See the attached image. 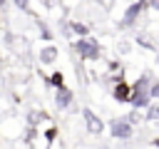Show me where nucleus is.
<instances>
[{
	"mask_svg": "<svg viewBox=\"0 0 159 149\" xmlns=\"http://www.w3.org/2000/svg\"><path fill=\"white\" fill-rule=\"evenodd\" d=\"M132 127H134V124H132L127 117H119V119H112V122H109V134H112L114 139H119V142H129L132 134H134Z\"/></svg>",
	"mask_w": 159,
	"mask_h": 149,
	"instance_id": "nucleus-1",
	"label": "nucleus"
},
{
	"mask_svg": "<svg viewBox=\"0 0 159 149\" xmlns=\"http://www.w3.org/2000/svg\"><path fill=\"white\" fill-rule=\"evenodd\" d=\"M75 47H77V52H80V57L82 60H97L99 57V42L94 40V37H80L77 42H75Z\"/></svg>",
	"mask_w": 159,
	"mask_h": 149,
	"instance_id": "nucleus-2",
	"label": "nucleus"
},
{
	"mask_svg": "<svg viewBox=\"0 0 159 149\" xmlns=\"http://www.w3.org/2000/svg\"><path fill=\"white\" fill-rule=\"evenodd\" d=\"M147 7H149V2H144V0L132 2V5L124 10V20H122V25H124V27H127V25H134V22H137V17H139V15H142Z\"/></svg>",
	"mask_w": 159,
	"mask_h": 149,
	"instance_id": "nucleus-3",
	"label": "nucleus"
},
{
	"mask_svg": "<svg viewBox=\"0 0 159 149\" xmlns=\"http://www.w3.org/2000/svg\"><path fill=\"white\" fill-rule=\"evenodd\" d=\"M82 117H84V122H87V129H89V134H94V137H99L102 132H104V122L92 112V109H84L82 112Z\"/></svg>",
	"mask_w": 159,
	"mask_h": 149,
	"instance_id": "nucleus-4",
	"label": "nucleus"
},
{
	"mask_svg": "<svg viewBox=\"0 0 159 149\" xmlns=\"http://www.w3.org/2000/svg\"><path fill=\"white\" fill-rule=\"evenodd\" d=\"M132 107L137 109H147V104L152 102V92H144V89H132Z\"/></svg>",
	"mask_w": 159,
	"mask_h": 149,
	"instance_id": "nucleus-5",
	"label": "nucleus"
},
{
	"mask_svg": "<svg viewBox=\"0 0 159 149\" xmlns=\"http://www.w3.org/2000/svg\"><path fill=\"white\" fill-rule=\"evenodd\" d=\"M112 97L117 99V102H129L132 99V84H127V82H117V87L112 89Z\"/></svg>",
	"mask_w": 159,
	"mask_h": 149,
	"instance_id": "nucleus-6",
	"label": "nucleus"
},
{
	"mask_svg": "<svg viewBox=\"0 0 159 149\" xmlns=\"http://www.w3.org/2000/svg\"><path fill=\"white\" fill-rule=\"evenodd\" d=\"M55 102H57V107L60 109H65V107H70L72 104V92L62 84V87H57V97H55Z\"/></svg>",
	"mask_w": 159,
	"mask_h": 149,
	"instance_id": "nucleus-7",
	"label": "nucleus"
},
{
	"mask_svg": "<svg viewBox=\"0 0 159 149\" xmlns=\"http://www.w3.org/2000/svg\"><path fill=\"white\" fill-rule=\"evenodd\" d=\"M144 119H147V122H154V119H159V99H154V102H149V104H147Z\"/></svg>",
	"mask_w": 159,
	"mask_h": 149,
	"instance_id": "nucleus-8",
	"label": "nucleus"
},
{
	"mask_svg": "<svg viewBox=\"0 0 159 149\" xmlns=\"http://www.w3.org/2000/svg\"><path fill=\"white\" fill-rule=\"evenodd\" d=\"M55 57H57V50L55 47H45L42 52H40V60L47 65V62H55Z\"/></svg>",
	"mask_w": 159,
	"mask_h": 149,
	"instance_id": "nucleus-9",
	"label": "nucleus"
},
{
	"mask_svg": "<svg viewBox=\"0 0 159 149\" xmlns=\"http://www.w3.org/2000/svg\"><path fill=\"white\" fill-rule=\"evenodd\" d=\"M124 117H127V119H129V122H132V124H139V122H142V119H144V117H142V112H139V109H137V107H134V109H132V112H129V114H124Z\"/></svg>",
	"mask_w": 159,
	"mask_h": 149,
	"instance_id": "nucleus-10",
	"label": "nucleus"
},
{
	"mask_svg": "<svg viewBox=\"0 0 159 149\" xmlns=\"http://www.w3.org/2000/svg\"><path fill=\"white\" fill-rule=\"evenodd\" d=\"M137 42H139L142 47H147V50H154V42H152V40H147L144 35H139V37H137Z\"/></svg>",
	"mask_w": 159,
	"mask_h": 149,
	"instance_id": "nucleus-11",
	"label": "nucleus"
},
{
	"mask_svg": "<svg viewBox=\"0 0 159 149\" xmlns=\"http://www.w3.org/2000/svg\"><path fill=\"white\" fill-rule=\"evenodd\" d=\"M70 27H72V30H75V32H77V35H87V27H84V25H82V22H72V25H70Z\"/></svg>",
	"mask_w": 159,
	"mask_h": 149,
	"instance_id": "nucleus-12",
	"label": "nucleus"
},
{
	"mask_svg": "<svg viewBox=\"0 0 159 149\" xmlns=\"http://www.w3.org/2000/svg\"><path fill=\"white\" fill-rule=\"evenodd\" d=\"M50 82H52L55 87H62V74H60V72H55V74L50 77Z\"/></svg>",
	"mask_w": 159,
	"mask_h": 149,
	"instance_id": "nucleus-13",
	"label": "nucleus"
},
{
	"mask_svg": "<svg viewBox=\"0 0 159 149\" xmlns=\"http://www.w3.org/2000/svg\"><path fill=\"white\" fill-rule=\"evenodd\" d=\"M149 92H152V99H159V82H152Z\"/></svg>",
	"mask_w": 159,
	"mask_h": 149,
	"instance_id": "nucleus-14",
	"label": "nucleus"
},
{
	"mask_svg": "<svg viewBox=\"0 0 159 149\" xmlns=\"http://www.w3.org/2000/svg\"><path fill=\"white\" fill-rule=\"evenodd\" d=\"M45 137H47V142H52V139L57 137V129H55V127H52V129H47V134H45Z\"/></svg>",
	"mask_w": 159,
	"mask_h": 149,
	"instance_id": "nucleus-15",
	"label": "nucleus"
},
{
	"mask_svg": "<svg viewBox=\"0 0 159 149\" xmlns=\"http://www.w3.org/2000/svg\"><path fill=\"white\" fill-rule=\"evenodd\" d=\"M149 7H152V10H157V12H159V0H152V2H149Z\"/></svg>",
	"mask_w": 159,
	"mask_h": 149,
	"instance_id": "nucleus-16",
	"label": "nucleus"
},
{
	"mask_svg": "<svg viewBox=\"0 0 159 149\" xmlns=\"http://www.w3.org/2000/svg\"><path fill=\"white\" fill-rule=\"evenodd\" d=\"M15 5L17 7H27V0H15Z\"/></svg>",
	"mask_w": 159,
	"mask_h": 149,
	"instance_id": "nucleus-17",
	"label": "nucleus"
},
{
	"mask_svg": "<svg viewBox=\"0 0 159 149\" xmlns=\"http://www.w3.org/2000/svg\"><path fill=\"white\" fill-rule=\"evenodd\" d=\"M152 144H154V147H159V137H157V139H154V142H152Z\"/></svg>",
	"mask_w": 159,
	"mask_h": 149,
	"instance_id": "nucleus-18",
	"label": "nucleus"
},
{
	"mask_svg": "<svg viewBox=\"0 0 159 149\" xmlns=\"http://www.w3.org/2000/svg\"><path fill=\"white\" fill-rule=\"evenodd\" d=\"M144 2H152V0H144Z\"/></svg>",
	"mask_w": 159,
	"mask_h": 149,
	"instance_id": "nucleus-19",
	"label": "nucleus"
},
{
	"mask_svg": "<svg viewBox=\"0 0 159 149\" xmlns=\"http://www.w3.org/2000/svg\"><path fill=\"white\" fill-rule=\"evenodd\" d=\"M0 2H2V0H0Z\"/></svg>",
	"mask_w": 159,
	"mask_h": 149,
	"instance_id": "nucleus-20",
	"label": "nucleus"
}]
</instances>
